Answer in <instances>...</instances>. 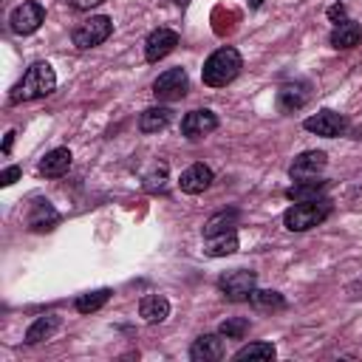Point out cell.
<instances>
[{"label":"cell","mask_w":362,"mask_h":362,"mask_svg":"<svg viewBox=\"0 0 362 362\" xmlns=\"http://www.w3.org/2000/svg\"><path fill=\"white\" fill-rule=\"evenodd\" d=\"M20 175H23V170H20L17 164H14V167H6V170L0 173V184H3V187H11V184H14Z\"/></svg>","instance_id":"cell-29"},{"label":"cell","mask_w":362,"mask_h":362,"mask_svg":"<svg viewBox=\"0 0 362 362\" xmlns=\"http://www.w3.org/2000/svg\"><path fill=\"white\" fill-rule=\"evenodd\" d=\"M178 45V34L173 28H156L150 31V37L144 40V59L147 62H158L167 54H173Z\"/></svg>","instance_id":"cell-10"},{"label":"cell","mask_w":362,"mask_h":362,"mask_svg":"<svg viewBox=\"0 0 362 362\" xmlns=\"http://www.w3.org/2000/svg\"><path fill=\"white\" fill-rule=\"evenodd\" d=\"M328 42H331L334 48H356V45L362 42V25L354 23V20H342V23L334 25Z\"/></svg>","instance_id":"cell-15"},{"label":"cell","mask_w":362,"mask_h":362,"mask_svg":"<svg viewBox=\"0 0 362 362\" xmlns=\"http://www.w3.org/2000/svg\"><path fill=\"white\" fill-rule=\"evenodd\" d=\"M246 331H249V320H246V317H229V320H223L221 328H218V334H221L223 339H243Z\"/></svg>","instance_id":"cell-27"},{"label":"cell","mask_w":362,"mask_h":362,"mask_svg":"<svg viewBox=\"0 0 362 362\" xmlns=\"http://www.w3.org/2000/svg\"><path fill=\"white\" fill-rule=\"evenodd\" d=\"M212 170L206 167V164H201V161H195V164H189L184 173H181V178H178V187H181V192H187V195H198V192H204L209 184H212Z\"/></svg>","instance_id":"cell-13"},{"label":"cell","mask_w":362,"mask_h":362,"mask_svg":"<svg viewBox=\"0 0 362 362\" xmlns=\"http://www.w3.org/2000/svg\"><path fill=\"white\" fill-rule=\"evenodd\" d=\"M11 144H14V130H8V133H6V139H3V153H8V150H11Z\"/></svg>","instance_id":"cell-32"},{"label":"cell","mask_w":362,"mask_h":362,"mask_svg":"<svg viewBox=\"0 0 362 362\" xmlns=\"http://www.w3.org/2000/svg\"><path fill=\"white\" fill-rule=\"evenodd\" d=\"M308 99H311V85H308L305 79L286 82V85L277 90V107H280V113H294V110L305 107Z\"/></svg>","instance_id":"cell-11"},{"label":"cell","mask_w":362,"mask_h":362,"mask_svg":"<svg viewBox=\"0 0 362 362\" xmlns=\"http://www.w3.org/2000/svg\"><path fill=\"white\" fill-rule=\"evenodd\" d=\"M187 88H189V76H187L184 68H167V71L158 74V79L153 82V93H156V99H161V102H175V99H181V96L187 93Z\"/></svg>","instance_id":"cell-6"},{"label":"cell","mask_w":362,"mask_h":362,"mask_svg":"<svg viewBox=\"0 0 362 362\" xmlns=\"http://www.w3.org/2000/svg\"><path fill=\"white\" fill-rule=\"evenodd\" d=\"M110 294H113L110 288L85 291V294H79V297H76V303H74V305H76V311H79V314H93V311H99V308L110 300Z\"/></svg>","instance_id":"cell-25"},{"label":"cell","mask_w":362,"mask_h":362,"mask_svg":"<svg viewBox=\"0 0 362 362\" xmlns=\"http://www.w3.org/2000/svg\"><path fill=\"white\" fill-rule=\"evenodd\" d=\"M68 167H71V150H68V147H54V150H48L45 158L40 161V173H42L45 178H59V175L68 173Z\"/></svg>","instance_id":"cell-16"},{"label":"cell","mask_w":362,"mask_h":362,"mask_svg":"<svg viewBox=\"0 0 362 362\" xmlns=\"http://www.w3.org/2000/svg\"><path fill=\"white\" fill-rule=\"evenodd\" d=\"M240 221V212L238 209H221L215 212L206 223H204V238H215V235H223V232H235Z\"/></svg>","instance_id":"cell-18"},{"label":"cell","mask_w":362,"mask_h":362,"mask_svg":"<svg viewBox=\"0 0 362 362\" xmlns=\"http://www.w3.org/2000/svg\"><path fill=\"white\" fill-rule=\"evenodd\" d=\"M76 11H90V8H96L99 3H105V0H68Z\"/></svg>","instance_id":"cell-30"},{"label":"cell","mask_w":362,"mask_h":362,"mask_svg":"<svg viewBox=\"0 0 362 362\" xmlns=\"http://www.w3.org/2000/svg\"><path fill=\"white\" fill-rule=\"evenodd\" d=\"M192 362H218L223 359V337L221 334H204L189 345Z\"/></svg>","instance_id":"cell-14"},{"label":"cell","mask_w":362,"mask_h":362,"mask_svg":"<svg viewBox=\"0 0 362 362\" xmlns=\"http://www.w3.org/2000/svg\"><path fill=\"white\" fill-rule=\"evenodd\" d=\"M54 88H57V74H54V68H51L48 62H34V65L23 74V79L11 88L8 102H11V105L34 102V99L48 96Z\"/></svg>","instance_id":"cell-1"},{"label":"cell","mask_w":362,"mask_h":362,"mask_svg":"<svg viewBox=\"0 0 362 362\" xmlns=\"http://www.w3.org/2000/svg\"><path fill=\"white\" fill-rule=\"evenodd\" d=\"M249 303L257 311H280V308H286V297L280 291H272V288H255L249 294Z\"/></svg>","instance_id":"cell-23"},{"label":"cell","mask_w":362,"mask_h":362,"mask_svg":"<svg viewBox=\"0 0 362 362\" xmlns=\"http://www.w3.org/2000/svg\"><path fill=\"white\" fill-rule=\"evenodd\" d=\"M303 127H305L308 133H317V136L334 139V136H342V133H345L348 122H345V116H342V113H337V110H320V113L308 116V119L303 122Z\"/></svg>","instance_id":"cell-9"},{"label":"cell","mask_w":362,"mask_h":362,"mask_svg":"<svg viewBox=\"0 0 362 362\" xmlns=\"http://www.w3.org/2000/svg\"><path fill=\"white\" fill-rule=\"evenodd\" d=\"M110 34H113V23H110V17L96 14V17H88L85 23H79V25L74 28V37H71V40H74L76 48L88 51V48H93V45H102Z\"/></svg>","instance_id":"cell-4"},{"label":"cell","mask_w":362,"mask_h":362,"mask_svg":"<svg viewBox=\"0 0 362 362\" xmlns=\"http://www.w3.org/2000/svg\"><path fill=\"white\" fill-rule=\"evenodd\" d=\"M59 221V215H57V209L48 204V201H37L34 206H31V215H28V226L34 229V232H45V229H54V223Z\"/></svg>","instance_id":"cell-20"},{"label":"cell","mask_w":362,"mask_h":362,"mask_svg":"<svg viewBox=\"0 0 362 362\" xmlns=\"http://www.w3.org/2000/svg\"><path fill=\"white\" fill-rule=\"evenodd\" d=\"M325 164H328V156L322 150H305L291 161L288 175H291V181H311L325 170Z\"/></svg>","instance_id":"cell-8"},{"label":"cell","mask_w":362,"mask_h":362,"mask_svg":"<svg viewBox=\"0 0 362 362\" xmlns=\"http://www.w3.org/2000/svg\"><path fill=\"white\" fill-rule=\"evenodd\" d=\"M42 20H45V8H42L37 0L20 3V6L11 11V17H8L14 34H34V31L42 25Z\"/></svg>","instance_id":"cell-7"},{"label":"cell","mask_w":362,"mask_h":362,"mask_svg":"<svg viewBox=\"0 0 362 362\" xmlns=\"http://www.w3.org/2000/svg\"><path fill=\"white\" fill-rule=\"evenodd\" d=\"M322 192H325V181L322 178H311V181H294L286 189V198L288 201H314Z\"/></svg>","instance_id":"cell-22"},{"label":"cell","mask_w":362,"mask_h":362,"mask_svg":"<svg viewBox=\"0 0 362 362\" xmlns=\"http://www.w3.org/2000/svg\"><path fill=\"white\" fill-rule=\"evenodd\" d=\"M260 3L263 0H249V8H260Z\"/></svg>","instance_id":"cell-33"},{"label":"cell","mask_w":362,"mask_h":362,"mask_svg":"<svg viewBox=\"0 0 362 362\" xmlns=\"http://www.w3.org/2000/svg\"><path fill=\"white\" fill-rule=\"evenodd\" d=\"M57 328H59V317H57V314L37 317V320L28 325V331H25V345H37V342H42V339H51V337L57 334Z\"/></svg>","instance_id":"cell-19"},{"label":"cell","mask_w":362,"mask_h":362,"mask_svg":"<svg viewBox=\"0 0 362 362\" xmlns=\"http://www.w3.org/2000/svg\"><path fill=\"white\" fill-rule=\"evenodd\" d=\"M167 314H170L167 297H161V294H147V297H141V303H139V317H141L144 322H164Z\"/></svg>","instance_id":"cell-17"},{"label":"cell","mask_w":362,"mask_h":362,"mask_svg":"<svg viewBox=\"0 0 362 362\" xmlns=\"http://www.w3.org/2000/svg\"><path fill=\"white\" fill-rule=\"evenodd\" d=\"M328 20L342 23V20H345V6H342V3H334V6L328 8Z\"/></svg>","instance_id":"cell-31"},{"label":"cell","mask_w":362,"mask_h":362,"mask_svg":"<svg viewBox=\"0 0 362 362\" xmlns=\"http://www.w3.org/2000/svg\"><path fill=\"white\" fill-rule=\"evenodd\" d=\"M331 215V201L328 198H314V201H297L283 212V223L291 232H305L311 226H320Z\"/></svg>","instance_id":"cell-3"},{"label":"cell","mask_w":362,"mask_h":362,"mask_svg":"<svg viewBox=\"0 0 362 362\" xmlns=\"http://www.w3.org/2000/svg\"><path fill=\"white\" fill-rule=\"evenodd\" d=\"M255 283H257V274H255V272H249V269H235V272H226V274L218 280V288L223 291L226 300L240 303V300H249V294L255 291Z\"/></svg>","instance_id":"cell-5"},{"label":"cell","mask_w":362,"mask_h":362,"mask_svg":"<svg viewBox=\"0 0 362 362\" xmlns=\"http://www.w3.org/2000/svg\"><path fill=\"white\" fill-rule=\"evenodd\" d=\"M277 356V351H274V345L272 342H249V345H243V348H238L235 351V362H246V359H274Z\"/></svg>","instance_id":"cell-26"},{"label":"cell","mask_w":362,"mask_h":362,"mask_svg":"<svg viewBox=\"0 0 362 362\" xmlns=\"http://www.w3.org/2000/svg\"><path fill=\"white\" fill-rule=\"evenodd\" d=\"M218 127V116L212 113V110H189L184 119H181V133L187 136V139H201V136H206V133H212Z\"/></svg>","instance_id":"cell-12"},{"label":"cell","mask_w":362,"mask_h":362,"mask_svg":"<svg viewBox=\"0 0 362 362\" xmlns=\"http://www.w3.org/2000/svg\"><path fill=\"white\" fill-rule=\"evenodd\" d=\"M209 257H226L232 252H238V235L235 232H223V235H215V238H206V249H204Z\"/></svg>","instance_id":"cell-24"},{"label":"cell","mask_w":362,"mask_h":362,"mask_svg":"<svg viewBox=\"0 0 362 362\" xmlns=\"http://www.w3.org/2000/svg\"><path fill=\"white\" fill-rule=\"evenodd\" d=\"M173 119V110L170 107H147L141 116H139V130L141 133H158L170 124Z\"/></svg>","instance_id":"cell-21"},{"label":"cell","mask_w":362,"mask_h":362,"mask_svg":"<svg viewBox=\"0 0 362 362\" xmlns=\"http://www.w3.org/2000/svg\"><path fill=\"white\" fill-rule=\"evenodd\" d=\"M147 192H164L167 189V164H153V170L144 175Z\"/></svg>","instance_id":"cell-28"},{"label":"cell","mask_w":362,"mask_h":362,"mask_svg":"<svg viewBox=\"0 0 362 362\" xmlns=\"http://www.w3.org/2000/svg\"><path fill=\"white\" fill-rule=\"evenodd\" d=\"M240 68H243V59H240L238 48L223 45V48H218V51H212L206 57V62L201 68V79L209 88H223L240 74Z\"/></svg>","instance_id":"cell-2"}]
</instances>
